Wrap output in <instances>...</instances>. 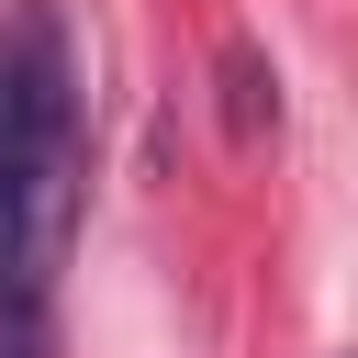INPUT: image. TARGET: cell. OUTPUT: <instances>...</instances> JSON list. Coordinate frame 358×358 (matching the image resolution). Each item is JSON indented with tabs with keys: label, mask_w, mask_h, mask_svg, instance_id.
I'll list each match as a JSON object with an SVG mask.
<instances>
[{
	"label": "cell",
	"mask_w": 358,
	"mask_h": 358,
	"mask_svg": "<svg viewBox=\"0 0 358 358\" xmlns=\"http://www.w3.org/2000/svg\"><path fill=\"white\" fill-rule=\"evenodd\" d=\"M78 190H90V134H78V101H67L0 168V302H45L56 291V257L78 235Z\"/></svg>",
	"instance_id": "6da1fadb"
},
{
	"label": "cell",
	"mask_w": 358,
	"mask_h": 358,
	"mask_svg": "<svg viewBox=\"0 0 358 358\" xmlns=\"http://www.w3.org/2000/svg\"><path fill=\"white\" fill-rule=\"evenodd\" d=\"M78 101V78H67V22L45 11V0H22L11 22H0V168L34 145V123H56Z\"/></svg>",
	"instance_id": "7a4b0ae2"
},
{
	"label": "cell",
	"mask_w": 358,
	"mask_h": 358,
	"mask_svg": "<svg viewBox=\"0 0 358 358\" xmlns=\"http://www.w3.org/2000/svg\"><path fill=\"white\" fill-rule=\"evenodd\" d=\"M213 78H224V134H246V145H257V134L280 123V67H268V56H257V45L235 34Z\"/></svg>",
	"instance_id": "3957f363"
},
{
	"label": "cell",
	"mask_w": 358,
	"mask_h": 358,
	"mask_svg": "<svg viewBox=\"0 0 358 358\" xmlns=\"http://www.w3.org/2000/svg\"><path fill=\"white\" fill-rule=\"evenodd\" d=\"M0 358H56V313L45 302H0Z\"/></svg>",
	"instance_id": "277c9868"
}]
</instances>
